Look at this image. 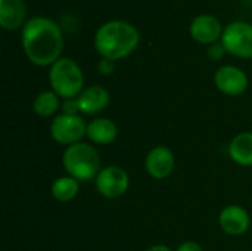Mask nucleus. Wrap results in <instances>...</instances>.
<instances>
[{"mask_svg":"<svg viewBox=\"0 0 252 251\" xmlns=\"http://www.w3.org/2000/svg\"><path fill=\"white\" fill-rule=\"evenodd\" d=\"M190 34L201 44H214L223 34L220 21L213 15H199L190 24Z\"/></svg>","mask_w":252,"mask_h":251,"instance_id":"9b49d317","label":"nucleus"},{"mask_svg":"<svg viewBox=\"0 0 252 251\" xmlns=\"http://www.w3.org/2000/svg\"><path fill=\"white\" fill-rule=\"evenodd\" d=\"M97 70L102 75H111L115 70V65H114V61L111 59H106V58H102V61L99 62L97 65Z\"/></svg>","mask_w":252,"mask_h":251,"instance_id":"6ab92c4d","label":"nucleus"},{"mask_svg":"<svg viewBox=\"0 0 252 251\" xmlns=\"http://www.w3.org/2000/svg\"><path fill=\"white\" fill-rule=\"evenodd\" d=\"M49 80L53 92L63 99L78 98L84 90L83 71L80 65L69 58H61L50 67Z\"/></svg>","mask_w":252,"mask_h":251,"instance_id":"20e7f679","label":"nucleus"},{"mask_svg":"<svg viewBox=\"0 0 252 251\" xmlns=\"http://www.w3.org/2000/svg\"><path fill=\"white\" fill-rule=\"evenodd\" d=\"M78 189H80V183L77 179L71 176H62L53 182L52 195L59 203H68L75 198V195L78 194Z\"/></svg>","mask_w":252,"mask_h":251,"instance_id":"dca6fc26","label":"nucleus"},{"mask_svg":"<svg viewBox=\"0 0 252 251\" xmlns=\"http://www.w3.org/2000/svg\"><path fill=\"white\" fill-rule=\"evenodd\" d=\"M214 83L221 93L227 96H239L248 87V77L241 68L224 65L217 70L214 75Z\"/></svg>","mask_w":252,"mask_h":251,"instance_id":"6e6552de","label":"nucleus"},{"mask_svg":"<svg viewBox=\"0 0 252 251\" xmlns=\"http://www.w3.org/2000/svg\"><path fill=\"white\" fill-rule=\"evenodd\" d=\"M224 52H226V49H224V46L221 43H214L208 49V56L211 59H214V61H219V59H221Z\"/></svg>","mask_w":252,"mask_h":251,"instance_id":"aec40b11","label":"nucleus"},{"mask_svg":"<svg viewBox=\"0 0 252 251\" xmlns=\"http://www.w3.org/2000/svg\"><path fill=\"white\" fill-rule=\"evenodd\" d=\"M176 166L174 154L165 146H157L151 149L145 160V167L149 176L154 179H165L168 178Z\"/></svg>","mask_w":252,"mask_h":251,"instance_id":"1a4fd4ad","label":"nucleus"},{"mask_svg":"<svg viewBox=\"0 0 252 251\" xmlns=\"http://www.w3.org/2000/svg\"><path fill=\"white\" fill-rule=\"evenodd\" d=\"M176 251H202V247L195 241H186V243L180 244Z\"/></svg>","mask_w":252,"mask_h":251,"instance_id":"412c9836","label":"nucleus"},{"mask_svg":"<svg viewBox=\"0 0 252 251\" xmlns=\"http://www.w3.org/2000/svg\"><path fill=\"white\" fill-rule=\"evenodd\" d=\"M219 223L220 228L227 234V235H244L251 225V219L248 212L244 207L239 206H227L221 210L219 216Z\"/></svg>","mask_w":252,"mask_h":251,"instance_id":"9d476101","label":"nucleus"},{"mask_svg":"<svg viewBox=\"0 0 252 251\" xmlns=\"http://www.w3.org/2000/svg\"><path fill=\"white\" fill-rule=\"evenodd\" d=\"M229 155L236 164L242 167H251L252 132H242L232 139L229 145Z\"/></svg>","mask_w":252,"mask_h":251,"instance_id":"2eb2a0df","label":"nucleus"},{"mask_svg":"<svg viewBox=\"0 0 252 251\" xmlns=\"http://www.w3.org/2000/svg\"><path fill=\"white\" fill-rule=\"evenodd\" d=\"M27 15L24 0H0V25L4 30H16Z\"/></svg>","mask_w":252,"mask_h":251,"instance_id":"ddd939ff","label":"nucleus"},{"mask_svg":"<svg viewBox=\"0 0 252 251\" xmlns=\"http://www.w3.org/2000/svg\"><path fill=\"white\" fill-rule=\"evenodd\" d=\"M86 136L97 145H109L117 139L118 129L109 118H96L87 124Z\"/></svg>","mask_w":252,"mask_h":251,"instance_id":"4468645a","label":"nucleus"},{"mask_svg":"<svg viewBox=\"0 0 252 251\" xmlns=\"http://www.w3.org/2000/svg\"><path fill=\"white\" fill-rule=\"evenodd\" d=\"M21 41L27 58L40 67L61 59L63 38L59 25L44 16H34L24 24Z\"/></svg>","mask_w":252,"mask_h":251,"instance_id":"f257e3e1","label":"nucleus"},{"mask_svg":"<svg viewBox=\"0 0 252 251\" xmlns=\"http://www.w3.org/2000/svg\"><path fill=\"white\" fill-rule=\"evenodd\" d=\"M130 188L128 173L118 166H108L96 178V189L106 198H118Z\"/></svg>","mask_w":252,"mask_h":251,"instance_id":"0eeeda50","label":"nucleus"},{"mask_svg":"<svg viewBox=\"0 0 252 251\" xmlns=\"http://www.w3.org/2000/svg\"><path fill=\"white\" fill-rule=\"evenodd\" d=\"M146 251H173L170 247H167V246H162V244H157V246H152V247H149Z\"/></svg>","mask_w":252,"mask_h":251,"instance_id":"4be33fe9","label":"nucleus"},{"mask_svg":"<svg viewBox=\"0 0 252 251\" xmlns=\"http://www.w3.org/2000/svg\"><path fill=\"white\" fill-rule=\"evenodd\" d=\"M140 40L134 25L126 21H109L103 24L96 36L94 46L102 58L118 61L134 52Z\"/></svg>","mask_w":252,"mask_h":251,"instance_id":"f03ea898","label":"nucleus"},{"mask_svg":"<svg viewBox=\"0 0 252 251\" xmlns=\"http://www.w3.org/2000/svg\"><path fill=\"white\" fill-rule=\"evenodd\" d=\"M62 114H68V115H78L80 112V105H78V99H65L62 104Z\"/></svg>","mask_w":252,"mask_h":251,"instance_id":"a211bd4d","label":"nucleus"},{"mask_svg":"<svg viewBox=\"0 0 252 251\" xmlns=\"http://www.w3.org/2000/svg\"><path fill=\"white\" fill-rule=\"evenodd\" d=\"M62 163L68 176L77 179L78 182H90L92 179H96L102 170L100 157L94 146L83 142L68 146Z\"/></svg>","mask_w":252,"mask_h":251,"instance_id":"7ed1b4c3","label":"nucleus"},{"mask_svg":"<svg viewBox=\"0 0 252 251\" xmlns=\"http://www.w3.org/2000/svg\"><path fill=\"white\" fill-rule=\"evenodd\" d=\"M87 133V124L80 115L59 114L53 118L50 124L52 139L59 145L71 146L81 142Z\"/></svg>","mask_w":252,"mask_h":251,"instance_id":"423d86ee","label":"nucleus"},{"mask_svg":"<svg viewBox=\"0 0 252 251\" xmlns=\"http://www.w3.org/2000/svg\"><path fill=\"white\" fill-rule=\"evenodd\" d=\"M77 99H78L81 114L94 115V114L102 112L109 105L111 95L102 86H90V87H86Z\"/></svg>","mask_w":252,"mask_h":251,"instance_id":"f8f14e48","label":"nucleus"},{"mask_svg":"<svg viewBox=\"0 0 252 251\" xmlns=\"http://www.w3.org/2000/svg\"><path fill=\"white\" fill-rule=\"evenodd\" d=\"M221 44L233 56L252 58V25L244 21L229 24L221 34Z\"/></svg>","mask_w":252,"mask_h":251,"instance_id":"39448f33","label":"nucleus"},{"mask_svg":"<svg viewBox=\"0 0 252 251\" xmlns=\"http://www.w3.org/2000/svg\"><path fill=\"white\" fill-rule=\"evenodd\" d=\"M34 112L43 118H47L53 115L58 108H59V96L53 90H46L41 92L40 95L35 96L34 104H32Z\"/></svg>","mask_w":252,"mask_h":251,"instance_id":"f3484780","label":"nucleus"}]
</instances>
